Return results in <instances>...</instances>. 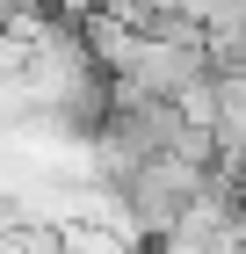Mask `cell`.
Masks as SVG:
<instances>
[{
  "instance_id": "obj_1",
  "label": "cell",
  "mask_w": 246,
  "mask_h": 254,
  "mask_svg": "<svg viewBox=\"0 0 246 254\" xmlns=\"http://www.w3.org/2000/svg\"><path fill=\"white\" fill-rule=\"evenodd\" d=\"M232 211H239V203H232ZM159 254H239V240H232V218H225V225H210V233H167Z\"/></svg>"
},
{
  "instance_id": "obj_2",
  "label": "cell",
  "mask_w": 246,
  "mask_h": 254,
  "mask_svg": "<svg viewBox=\"0 0 246 254\" xmlns=\"http://www.w3.org/2000/svg\"><path fill=\"white\" fill-rule=\"evenodd\" d=\"M44 7H51V15H87L95 0H44Z\"/></svg>"
}]
</instances>
